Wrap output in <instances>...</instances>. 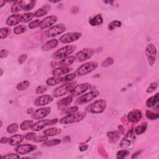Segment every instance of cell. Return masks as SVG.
Returning a JSON list of instances; mask_svg holds the SVG:
<instances>
[{
  "label": "cell",
  "mask_w": 159,
  "mask_h": 159,
  "mask_svg": "<svg viewBox=\"0 0 159 159\" xmlns=\"http://www.w3.org/2000/svg\"><path fill=\"white\" fill-rule=\"evenodd\" d=\"M86 116V113L78 112L62 117L59 122L62 124H70L82 121Z\"/></svg>",
  "instance_id": "6da1fadb"
},
{
  "label": "cell",
  "mask_w": 159,
  "mask_h": 159,
  "mask_svg": "<svg viewBox=\"0 0 159 159\" xmlns=\"http://www.w3.org/2000/svg\"><path fill=\"white\" fill-rule=\"evenodd\" d=\"M65 31L66 26L64 24H58L50 28L47 32V35L48 38H54L64 33Z\"/></svg>",
  "instance_id": "8fae6325"
},
{
  "label": "cell",
  "mask_w": 159,
  "mask_h": 159,
  "mask_svg": "<svg viewBox=\"0 0 159 159\" xmlns=\"http://www.w3.org/2000/svg\"><path fill=\"white\" fill-rule=\"evenodd\" d=\"M75 60V57L74 56H70L64 59L61 60L59 62L57 61H53L52 62V67H68L72 65Z\"/></svg>",
  "instance_id": "e0dca14e"
},
{
  "label": "cell",
  "mask_w": 159,
  "mask_h": 159,
  "mask_svg": "<svg viewBox=\"0 0 159 159\" xmlns=\"http://www.w3.org/2000/svg\"><path fill=\"white\" fill-rule=\"evenodd\" d=\"M41 23V21H40L39 20H36L35 21H31L29 24L28 26L31 29H36L38 28H40Z\"/></svg>",
  "instance_id": "ee69618b"
},
{
  "label": "cell",
  "mask_w": 159,
  "mask_h": 159,
  "mask_svg": "<svg viewBox=\"0 0 159 159\" xmlns=\"http://www.w3.org/2000/svg\"><path fill=\"white\" fill-rule=\"evenodd\" d=\"M147 128V123L146 122H144L135 128L134 132L137 135H140L146 131Z\"/></svg>",
  "instance_id": "d6a6232c"
},
{
  "label": "cell",
  "mask_w": 159,
  "mask_h": 159,
  "mask_svg": "<svg viewBox=\"0 0 159 159\" xmlns=\"http://www.w3.org/2000/svg\"><path fill=\"white\" fill-rule=\"evenodd\" d=\"M145 54L148 64L150 66H153L155 62L157 54V51L155 46L153 44H148L145 48Z\"/></svg>",
  "instance_id": "8992f818"
},
{
  "label": "cell",
  "mask_w": 159,
  "mask_h": 159,
  "mask_svg": "<svg viewBox=\"0 0 159 159\" xmlns=\"http://www.w3.org/2000/svg\"><path fill=\"white\" fill-rule=\"evenodd\" d=\"M51 9V5L46 4L44 6H42L41 8H40L39 9H38L36 13H34V16L36 18H41L42 17L46 15H47L49 13V12L50 11Z\"/></svg>",
  "instance_id": "603a6c76"
},
{
  "label": "cell",
  "mask_w": 159,
  "mask_h": 159,
  "mask_svg": "<svg viewBox=\"0 0 159 159\" xmlns=\"http://www.w3.org/2000/svg\"><path fill=\"white\" fill-rule=\"evenodd\" d=\"M98 67L96 62H89L82 65L77 70V74L79 76H83L96 70Z\"/></svg>",
  "instance_id": "5b68a950"
},
{
  "label": "cell",
  "mask_w": 159,
  "mask_h": 159,
  "mask_svg": "<svg viewBox=\"0 0 159 159\" xmlns=\"http://www.w3.org/2000/svg\"><path fill=\"white\" fill-rule=\"evenodd\" d=\"M77 77V74L75 73H72L70 74H68L65 75V77H62V83L65 82V83H68L73 80H74Z\"/></svg>",
  "instance_id": "f35d334b"
},
{
  "label": "cell",
  "mask_w": 159,
  "mask_h": 159,
  "mask_svg": "<svg viewBox=\"0 0 159 159\" xmlns=\"http://www.w3.org/2000/svg\"><path fill=\"white\" fill-rule=\"evenodd\" d=\"M51 112V107H44L34 111L32 114V117L34 119L39 120L47 116Z\"/></svg>",
  "instance_id": "4fadbf2b"
},
{
  "label": "cell",
  "mask_w": 159,
  "mask_h": 159,
  "mask_svg": "<svg viewBox=\"0 0 159 159\" xmlns=\"http://www.w3.org/2000/svg\"><path fill=\"white\" fill-rule=\"evenodd\" d=\"M77 85V81L68 82L66 84L62 85L59 87L57 88L53 92V95L55 97H60L62 96L68 92H70Z\"/></svg>",
  "instance_id": "277c9868"
},
{
  "label": "cell",
  "mask_w": 159,
  "mask_h": 159,
  "mask_svg": "<svg viewBox=\"0 0 159 159\" xmlns=\"http://www.w3.org/2000/svg\"><path fill=\"white\" fill-rule=\"evenodd\" d=\"M62 83V77L59 76H54L53 77H51L48 78L46 81L47 85L49 86H55L59 83Z\"/></svg>",
  "instance_id": "4dcf8cb0"
},
{
  "label": "cell",
  "mask_w": 159,
  "mask_h": 159,
  "mask_svg": "<svg viewBox=\"0 0 159 159\" xmlns=\"http://www.w3.org/2000/svg\"><path fill=\"white\" fill-rule=\"evenodd\" d=\"M129 154V151L127 150H121L117 152L116 157L118 159H122L126 158Z\"/></svg>",
  "instance_id": "7bdbcfd3"
},
{
  "label": "cell",
  "mask_w": 159,
  "mask_h": 159,
  "mask_svg": "<svg viewBox=\"0 0 159 159\" xmlns=\"http://www.w3.org/2000/svg\"><path fill=\"white\" fill-rule=\"evenodd\" d=\"M142 116V114L139 109H134L130 111L127 116L128 121L131 123H137L139 122Z\"/></svg>",
  "instance_id": "d6986e66"
},
{
  "label": "cell",
  "mask_w": 159,
  "mask_h": 159,
  "mask_svg": "<svg viewBox=\"0 0 159 159\" xmlns=\"http://www.w3.org/2000/svg\"><path fill=\"white\" fill-rule=\"evenodd\" d=\"M107 136L111 142L115 143L120 139V132L117 130L111 131L107 133Z\"/></svg>",
  "instance_id": "83f0119b"
},
{
  "label": "cell",
  "mask_w": 159,
  "mask_h": 159,
  "mask_svg": "<svg viewBox=\"0 0 159 159\" xmlns=\"http://www.w3.org/2000/svg\"><path fill=\"white\" fill-rule=\"evenodd\" d=\"M82 35L81 33H68L62 36L59 41L62 44H69L78 41L82 37Z\"/></svg>",
  "instance_id": "ba28073f"
},
{
  "label": "cell",
  "mask_w": 159,
  "mask_h": 159,
  "mask_svg": "<svg viewBox=\"0 0 159 159\" xmlns=\"http://www.w3.org/2000/svg\"><path fill=\"white\" fill-rule=\"evenodd\" d=\"M2 158H7V159H18L20 158V156L16 153H8L5 156L2 157Z\"/></svg>",
  "instance_id": "f907efd6"
},
{
  "label": "cell",
  "mask_w": 159,
  "mask_h": 159,
  "mask_svg": "<svg viewBox=\"0 0 159 159\" xmlns=\"http://www.w3.org/2000/svg\"><path fill=\"white\" fill-rule=\"evenodd\" d=\"M106 102L104 99L95 101L86 108V111L93 114H99L104 111L106 108Z\"/></svg>",
  "instance_id": "3957f363"
},
{
  "label": "cell",
  "mask_w": 159,
  "mask_h": 159,
  "mask_svg": "<svg viewBox=\"0 0 159 159\" xmlns=\"http://www.w3.org/2000/svg\"><path fill=\"white\" fill-rule=\"evenodd\" d=\"M11 34V29L9 28L5 27L0 29V39H4Z\"/></svg>",
  "instance_id": "d590c367"
},
{
  "label": "cell",
  "mask_w": 159,
  "mask_h": 159,
  "mask_svg": "<svg viewBox=\"0 0 159 159\" xmlns=\"http://www.w3.org/2000/svg\"><path fill=\"white\" fill-rule=\"evenodd\" d=\"M103 22V19L101 15H97L89 20V24L92 26L101 25Z\"/></svg>",
  "instance_id": "f1b7e54d"
},
{
  "label": "cell",
  "mask_w": 159,
  "mask_h": 159,
  "mask_svg": "<svg viewBox=\"0 0 159 159\" xmlns=\"http://www.w3.org/2000/svg\"><path fill=\"white\" fill-rule=\"evenodd\" d=\"M34 17H35V16H34V13H26L24 15H23L21 22L24 23H29L34 18Z\"/></svg>",
  "instance_id": "74e56055"
},
{
  "label": "cell",
  "mask_w": 159,
  "mask_h": 159,
  "mask_svg": "<svg viewBox=\"0 0 159 159\" xmlns=\"http://www.w3.org/2000/svg\"><path fill=\"white\" fill-rule=\"evenodd\" d=\"M36 137V135L34 132H29L26 134L25 139L28 141H33L34 142L35 138Z\"/></svg>",
  "instance_id": "816d5d0a"
},
{
  "label": "cell",
  "mask_w": 159,
  "mask_h": 159,
  "mask_svg": "<svg viewBox=\"0 0 159 159\" xmlns=\"http://www.w3.org/2000/svg\"><path fill=\"white\" fill-rule=\"evenodd\" d=\"M30 84L31 83L29 81L25 80L19 83L16 86V88L19 91H24L28 89L30 86Z\"/></svg>",
  "instance_id": "836d02e7"
},
{
  "label": "cell",
  "mask_w": 159,
  "mask_h": 159,
  "mask_svg": "<svg viewBox=\"0 0 159 159\" xmlns=\"http://www.w3.org/2000/svg\"><path fill=\"white\" fill-rule=\"evenodd\" d=\"M158 101L159 94L158 93H157L155 95L147 99V100L146 101V106L148 108H153L158 103Z\"/></svg>",
  "instance_id": "484cf974"
},
{
  "label": "cell",
  "mask_w": 159,
  "mask_h": 159,
  "mask_svg": "<svg viewBox=\"0 0 159 159\" xmlns=\"http://www.w3.org/2000/svg\"><path fill=\"white\" fill-rule=\"evenodd\" d=\"M141 152H142V150H138V151H137L136 152L132 154V155L131 156V158H137L138 156L140 155V154L141 153Z\"/></svg>",
  "instance_id": "680465c9"
},
{
  "label": "cell",
  "mask_w": 159,
  "mask_h": 159,
  "mask_svg": "<svg viewBox=\"0 0 159 159\" xmlns=\"http://www.w3.org/2000/svg\"><path fill=\"white\" fill-rule=\"evenodd\" d=\"M34 124V122L33 120H26L21 124L20 128L22 130H27L29 129H32Z\"/></svg>",
  "instance_id": "1f68e13d"
},
{
  "label": "cell",
  "mask_w": 159,
  "mask_h": 159,
  "mask_svg": "<svg viewBox=\"0 0 159 159\" xmlns=\"http://www.w3.org/2000/svg\"><path fill=\"white\" fill-rule=\"evenodd\" d=\"M76 49H77V47L74 45H70V46H67L63 47L53 53L52 58L55 60L66 58L70 54H73L75 51Z\"/></svg>",
  "instance_id": "7a4b0ae2"
},
{
  "label": "cell",
  "mask_w": 159,
  "mask_h": 159,
  "mask_svg": "<svg viewBox=\"0 0 159 159\" xmlns=\"http://www.w3.org/2000/svg\"><path fill=\"white\" fill-rule=\"evenodd\" d=\"M5 4H6L5 1H3V0L0 1V8H2L4 5H5Z\"/></svg>",
  "instance_id": "91938a15"
},
{
  "label": "cell",
  "mask_w": 159,
  "mask_h": 159,
  "mask_svg": "<svg viewBox=\"0 0 159 159\" xmlns=\"http://www.w3.org/2000/svg\"><path fill=\"white\" fill-rule=\"evenodd\" d=\"M114 63V60L111 57H108L103 62L101 63V66L103 67H108L109 66H111Z\"/></svg>",
  "instance_id": "f6af8a7d"
},
{
  "label": "cell",
  "mask_w": 159,
  "mask_h": 159,
  "mask_svg": "<svg viewBox=\"0 0 159 159\" xmlns=\"http://www.w3.org/2000/svg\"><path fill=\"white\" fill-rule=\"evenodd\" d=\"M78 110V107L77 106H72L70 107L69 108L65 109V110H64V113L69 115V114H72L74 113H76Z\"/></svg>",
  "instance_id": "7dc6e473"
},
{
  "label": "cell",
  "mask_w": 159,
  "mask_h": 159,
  "mask_svg": "<svg viewBox=\"0 0 159 159\" xmlns=\"http://www.w3.org/2000/svg\"><path fill=\"white\" fill-rule=\"evenodd\" d=\"M54 100L52 96L49 95H44L38 97L34 101V104L36 106H46L51 103Z\"/></svg>",
  "instance_id": "2e32d148"
},
{
  "label": "cell",
  "mask_w": 159,
  "mask_h": 159,
  "mask_svg": "<svg viewBox=\"0 0 159 159\" xmlns=\"http://www.w3.org/2000/svg\"><path fill=\"white\" fill-rule=\"evenodd\" d=\"M1 70V76H2V75H3V69H2V68H1V70Z\"/></svg>",
  "instance_id": "6125c7cd"
},
{
  "label": "cell",
  "mask_w": 159,
  "mask_h": 159,
  "mask_svg": "<svg viewBox=\"0 0 159 159\" xmlns=\"http://www.w3.org/2000/svg\"><path fill=\"white\" fill-rule=\"evenodd\" d=\"M145 116L147 118L150 120H156L158 119L159 117V114L158 113H154L150 110H147L145 112Z\"/></svg>",
  "instance_id": "8d00e7d4"
},
{
  "label": "cell",
  "mask_w": 159,
  "mask_h": 159,
  "mask_svg": "<svg viewBox=\"0 0 159 159\" xmlns=\"http://www.w3.org/2000/svg\"><path fill=\"white\" fill-rule=\"evenodd\" d=\"M36 149V146L31 144H21V145H18L15 150V152L19 154L25 155L35 150Z\"/></svg>",
  "instance_id": "9a60e30c"
},
{
  "label": "cell",
  "mask_w": 159,
  "mask_h": 159,
  "mask_svg": "<svg viewBox=\"0 0 159 159\" xmlns=\"http://www.w3.org/2000/svg\"><path fill=\"white\" fill-rule=\"evenodd\" d=\"M9 51L7 49H2L1 52H0V57L1 59H5L9 55Z\"/></svg>",
  "instance_id": "11a10c76"
},
{
  "label": "cell",
  "mask_w": 159,
  "mask_h": 159,
  "mask_svg": "<svg viewBox=\"0 0 159 159\" xmlns=\"http://www.w3.org/2000/svg\"><path fill=\"white\" fill-rule=\"evenodd\" d=\"M122 25V23L119 21H114L109 24L108 25V29L109 31H113L116 28H120Z\"/></svg>",
  "instance_id": "b9f144b4"
},
{
  "label": "cell",
  "mask_w": 159,
  "mask_h": 159,
  "mask_svg": "<svg viewBox=\"0 0 159 159\" xmlns=\"http://www.w3.org/2000/svg\"><path fill=\"white\" fill-rule=\"evenodd\" d=\"M2 126H3V122L1 121V127H2Z\"/></svg>",
  "instance_id": "be15d7a7"
},
{
  "label": "cell",
  "mask_w": 159,
  "mask_h": 159,
  "mask_svg": "<svg viewBox=\"0 0 159 159\" xmlns=\"http://www.w3.org/2000/svg\"><path fill=\"white\" fill-rule=\"evenodd\" d=\"M73 70L72 68H70L68 67H57L53 70L52 71V74L54 76H61L65 74H67L69 73L70 71Z\"/></svg>",
  "instance_id": "cb8c5ba5"
},
{
  "label": "cell",
  "mask_w": 159,
  "mask_h": 159,
  "mask_svg": "<svg viewBox=\"0 0 159 159\" xmlns=\"http://www.w3.org/2000/svg\"><path fill=\"white\" fill-rule=\"evenodd\" d=\"M19 126L17 123H13L9 125L7 127V132L10 134H15L18 130Z\"/></svg>",
  "instance_id": "ab89813d"
},
{
  "label": "cell",
  "mask_w": 159,
  "mask_h": 159,
  "mask_svg": "<svg viewBox=\"0 0 159 159\" xmlns=\"http://www.w3.org/2000/svg\"><path fill=\"white\" fill-rule=\"evenodd\" d=\"M61 132H62V129H59V128H57V127H51V128L46 129L43 132L44 135L47 137L57 135L61 134Z\"/></svg>",
  "instance_id": "4316f807"
},
{
  "label": "cell",
  "mask_w": 159,
  "mask_h": 159,
  "mask_svg": "<svg viewBox=\"0 0 159 159\" xmlns=\"http://www.w3.org/2000/svg\"><path fill=\"white\" fill-rule=\"evenodd\" d=\"M59 45V41L57 39H52L48 41L42 46V49L44 51H49L56 48Z\"/></svg>",
  "instance_id": "7402d4cb"
},
{
  "label": "cell",
  "mask_w": 159,
  "mask_h": 159,
  "mask_svg": "<svg viewBox=\"0 0 159 159\" xmlns=\"http://www.w3.org/2000/svg\"><path fill=\"white\" fill-rule=\"evenodd\" d=\"M135 135L134 132L132 129L128 131L126 136L122 139L121 142V147H129L132 145L135 140Z\"/></svg>",
  "instance_id": "5bb4252c"
},
{
  "label": "cell",
  "mask_w": 159,
  "mask_h": 159,
  "mask_svg": "<svg viewBox=\"0 0 159 159\" xmlns=\"http://www.w3.org/2000/svg\"><path fill=\"white\" fill-rule=\"evenodd\" d=\"M72 101H73V97L70 96L58 101L57 103V104L59 107L64 108L70 105L72 103Z\"/></svg>",
  "instance_id": "f546056e"
},
{
  "label": "cell",
  "mask_w": 159,
  "mask_h": 159,
  "mask_svg": "<svg viewBox=\"0 0 159 159\" xmlns=\"http://www.w3.org/2000/svg\"><path fill=\"white\" fill-rule=\"evenodd\" d=\"M9 140L10 139L7 137H3L1 138V140H0V142H1V144H7L8 142H9Z\"/></svg>",
  "instance_id": "6f0895ef"
},
{
  "label": "cell",
  "mask_w": 159,
  "mask_h": 159,
  "mask_svg": "<svg viewBox=\"0 0 159 159\" xmlns=\"http://www.w3.org/2000/svg\"><path fill=\"white\" fill-rule=\"evenodd\" d=\"M28 59V55L26 54H22L21 56L19 57L18 58V63L20 64H23V63H24L26 62V60Z\"/></svg>",
  "instance_id": "db71d44e"
},
{
  "label": "cell",
  "mask_w": 159,
  "mask_h": 159,
  "mask_svg": "<svg viewBox=\"0 0 159 159\" xmlns=\"http://www.w3.org/2000/svg\"><path fill=\"white\" fill-rule=\"evenodd\" d=\"M34 110H33V108H31V109H29L28 110V111H27V113L28 114H32L33 113H34Z\"/></svg>",
  "instance_id": "94428289"
},
{
  "label": "cell",
  "mask_w": 159,
  "mask_h": 159,
  "mask_svg": "<svg viewBox=\"0 0 159 159\" xmlns=\"http://www.w3.org/2000/svg\"><path fill=\"white\" fill-rule=\"evenodd\" d=\"M58 122V119H44L40 121H38L36 123H34V126L32 127V130L34 131H39L47 126H52L57 124Z\"/></svg>",
  "instance_id": "9c48e42d"
},
{
  "label": "cell",
  "mask_w": 159,
  "mask_h": 159,
  "mask_svg": "<svg viewBox=\"0 0 159 159\" xmlns=\"http://www.w3.org/2000/svg\"><path fill=\"white\" fill-rule=\"evenodd\" d=\"M157 83H152L149 85V86H148V88H147V90H146V92L148 93H153L157 88Z\"/></svg>",
  "instance_id": "681fc988"
},
{
  "label": "cell",
  "mask_w": 159,
  "mask_h": 159,
  "mask_svg": "<svg viewBox=\"0 0 159 159\" xmlns=\"http://www.w3.org/2000/svg\"><path fill=\"white\" fill-rule=\"evenodd\" d=\"M57 20H58V18L57 16L53 15V16H47L41 21L40 28L42 29H44L50 28L57 21Z\"/></svg>",
  "instance_id": "ac0fdd59"
},
{
  "label": "cell",
  "mask_w": 159,
  "mask_h": 159,
  "mask_svg": "<svg viewBox=\"0 0 159 159\" xmlns=\"http://www.w3.org/2000/svg\"><path fill=\"white\" fill-rule=\"evenodd\" d=\"M90 87V85L88 83H81L80 85H78L75 86L70 91V96H77L79 95H81L83 94L85 91H86Z\"/></svg>",
  "instance_id": "7c38bea8"
},
{
  "label": "cell",
  "mask_w": 159,
  "mask_h": 159,
  "mask_svg": "<svg viewBox=\"0 0 159 159\" xmlns=\"http://www.w3.org/2000/svg\"><path fill=\"white\" fill-rule=\"evenodd\" d=\"M48 90V88L47 86L46 85H40L38 86L36 88V93L37 94L39 95H41L44 93L45 92H46Z\"/></svg>",
  "instance_id": "bcb514c9"
},
{
  "label": "cell",
  "mask_w": 159,
  "mask_h": 159,
  "mask_svg": "<svg viewBox=\"0 0 159 159\" xmlns=\"http://www.w3.org/2000/svg\"><path fill=\"white\" fill-rule=\"evenodd\" d=\"M99 95V92L98 90L91 91L78 98L77 99L76 103L78 104H83L88 103L92 101L93 99H95L97 96H98Z\"/></svg>",
  "instance_id": "30bf717a"
},
{
  "label": "cell",
  "mask_w": 159,
  "mask_h": 159,
  "mask_svg": "<svg viewBox=\"0 0 159 159\" xmlns=\"http://www.w3.org/2000/svg\"><path fill=\"white\" fill-rule=\"evenodd\" d=\"M62 142V140L59 139H52L50 140H46L44 142L43 144L44 146L46 147H52V146H55L59 144H60Z\"/></svg>",
  "instance_id": "e575fe53"
},
{
  "label": "cell",
  "mask_w": 159,
  "mask_h": 159,
  "mask_svg": "<svg viewBox=\"0 0 159 159\" xmlns=\"http://www.w3.org/2000/svg\"><path fill=\"white\" fill-rule=\"evenodd\" d=\"M21 10L29 11L33 10L36 4V1H19Z\"/></svg>",
  "instance_id": "ffe728a7"
},
{
  "label": "cell",
  "mask_w": 159,
  "mask_h": 159,
  "mask_svg": "<svg viewBox=\"0 0 159 159\" xmlns=\"http://www.w3.org/2000/svg\"><path fill=\"white\" fill-rule=\"evenodd\" d=\"M88 148V145L86 144H81L79 146V149L80 151L82 152H84L85 150H86Z\"/></svg>",
  "instance_id": "9f6ffc18"
},
{
  "label": "cell",
  "mask_w": 159,
  "mask_h": 159,
  "mask_svg": "<svg viewBox=\"0 0 159 159\" xmlns=\"http://www.w3.org/2000/svg\"><path fill=\"white\" fill-rule=\"evenodd\" d=\"M95 53V50L91 48H85L78 52L75 55V60L82 62L90 59Z\"/></svg>",
  "instance_id": "52a82bcc"
},
{
  "label": "cell",
  "mask_w": 159,
  "mask_h": 159,
  "mask_svg": "<svg viewBox=\"0 0 159 159\" xmlns=\"http://www.w3.org/2000/svg\"><path fill=\"white\" fill-rule=\"evenodd\" d=\"M48 137L46 135H39V136H36L34 140V142H46L47 140Z\"/></svg>",
  "instance_id": "f5cc1de1"
},
{
  "label": "cell",
  "mask_w": 159,
  "mask_h": 159,
  "mask_svg": "<svg viewBox=\"0 0 159 159\" xmlns=\"http://www.w3.org/2000/svg\"><path fill=\"white\" fill-rule=\"evenodd\" d=\"M22 16L21 15H13L8 17L7 20V25L10 26H14L15 25H18L22 20Z\"/></svg>",
  "instance_id": "44dd1931"
},
{
  "label": "cell",
  "mask_w": 159,
  "mask_h": 159,
  "mask_svg": "<svg viewBox=\"0 0 159 159\" xmlns=\"http://www.w3.org/2000/svg\"><path fill=\"white\" fill-rule=\"evenodd\" d=\"M24 137H25L20 134L13 135L10 138L9 144L12 146H18L23 141Z\"/></svg>",
  "instance_id": "d4e9b609"
},
{
  "label": "cell",
  "mask_w": 159,
  "mask_h": 159,
  "mask_svg": "<svg viewBox=\"0 0 159 159\" xmlns=\"http://www.w3.org/2000/svg\"><path fill=\"white\" fill-rule=\"evenodd\" d=\"M27 30V26H24V25H19L18 26H16L15 29H14V33L17 34H21L24 33H25Z\"/></svg>",
  "instance_id": "60d3db41"
},
{
  "label": "cell",
  "mask_w": 159,
  "mask_h": 159,
  "mask_svg": "<svg viewBox=\"0 0 159 159\" xmlns=\"http://www.w3.org/2000/svg\"><path fill=\"white\" fill-rule=\"evenodd\" d=\"M20 11H21V10L20 8V5L19 3V1L15 2L11 7V12L13 13H16L20 12Z\"/></svg>",
  "instance_id": "c3c4849f"
}]
</instances>
